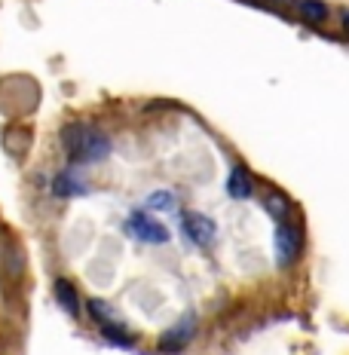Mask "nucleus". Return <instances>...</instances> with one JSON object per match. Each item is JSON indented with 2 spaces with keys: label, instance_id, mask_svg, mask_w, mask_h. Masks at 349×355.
<instances>
[{
  "label": "nucleus",
  "instance_id": "f257e3e1",
  "mask_svg": "<svg viewBox=\"0 0 349 355\" xmlns=\"http://www.w3.org/2000/svg\"><path fill=\"white\" fill-rule=\"evenodd\" d=\"M62 144L68 150L71 162H83V166H95L110 153V138L105 132L92 129L83 123H71L62 129Z\"/></svg>",
  "mask_w": 349,
  "mask_h": 355
},
{
  "label": "nucleus",
  "instance_id": "f03ea898",
  "mask_svg": "<svg viewBox=\"0 0 349 355\" xmlns=\"http://www.w3.org/2000/svg\"><path fill=\"white\" fill-rule=\"evenodd\" d=\"M303 251V230L300 224H291V220H279L276 227V266L285 270V266L297 263Z\"/></svg>",
  "mask_w": 349,
  "mask_h": 355
},
{
  "label": "nucleus",
  "instance_id": "7ed1b4c3",
  "mask_svg": "<svg viewBox=\"0 0 349 355\" xmlns=\"http://www.w3.org/2000/svg\"><path fill=\"white\" fill-rule=\"evenodd\" d=\"M126 233L138 242H147V245H162V242H169V230L157 218H151L147 211H132L129 218H126Z\"/></svg>",
  "mask_w": 349,
  "mask_h": 355
},
{
  "label": "nucleus",
  "instance_id": "20e7f679",
  "mask_svg": "<svg viewBox=\"0 0 349 355\" xmlns=\"http://www.w3.org/2000/svg\"><path fill=\"white\" fill-rule=\"evenodd\" d=\"M181 230L193 245H199V248H209V245H214V239H218V227H214V220L203 211H184Z\"/></svg>",
  "mask_w": 349,
  "mask_h": 355
},
{
  "label": "nucleus",
  "instance_id": "39448f33",
  "mask_svg": "<svg viewBox=\"0 0 349 355\" xmlns=\"http://www.w3.org/2000/svg\"><path fill=\"white\" fill-rule=\"evenodd\" d=\"M227 193L233 199H251L255 193V178L245 166H233L227 175Z\"/></svg>",
  "mask_w": 349,
  "mask_h": 355
},
{
  "label": "nucleus",
  "instance_id": "423d86ee",
  "mask_svg": "<svg viewBox=\"0 0 349 355\" xmlns=\"http://www.w3.org/2000/svg\"><path fill=\"white\" fill-rule=\"evenodd\" d=\"M190 337H193V319H181L172 331H166V334L160 337V346L169 349V352H175V349H181Z\"/></svg>",
  "mask_w": 349,
  "mask_h": 355
},
{
  "label": "nucleus",
  "instance_id": "0eeeda50",
  "mask_svg": "<svg viewBox=\"0 0 349 355\" xmlns=\"http://www.w3.org/2000/svg\"><path fill=\"white\" fill-rule=\"evenodd\" d=\"M86 190H89L86 181L77 172H62V175H56V181H53L56 196H80V193H86Z\"/></svg>",
  "mask_w": 349,
  "mask_h": 355
},
{
  "label": "nucleus",
  "instance_id": "6e6552de",
  "mask_svg": "<svg viewBox=\"0 0 349 355\" xmlns=\"http://www.w3.org/2000/svg\"><path fill=\"white\" fill-rule=\"evenodd\" d=\"M56 297H58V303H62L65 306V313L68 315H74V319H77L80 315V297H77V288H74L68 279H56Z\"/></svg>",
  "mask_w": 349,
  "mask_h": 355
},
{
  "label": "nucleus",
  "instance_id": "1a4fd4ad",
  "mask_svg": "<svg viewBox=\"0 0 349 355\" xmlns=\"http://www.w3.org/2000/svg\"><path fill=\"white\" fill-rule=\"evenodd\" d=\"M297 10H300V16L307 21H313V25H322V21L328 19V6H325L322 0H297Z\"/></svg>",
  "mask_w": 349,
  "mask_h": 355
},
{
  "label": "nucleus",
  "instance_id": "9d476101",
  "mask_svg": "<svg viewBox=\"0 0 349 355\" xmlns=\"http://www.w3.org/2000/svg\"><path fill=\"white\" fill-rule=\"evenodd\" d=\"M101 337H105L108 343H117V346H132V343H135V337H132L120 322H117V324H101Z\"/></svg>",
  "mask_w": 349,
  "mask_h": 355
},
{
  "label": "nucleus",
  "instance_id": "9b49d317",
  "mask_svg": "<svg viewBox=\"0 0 349 355\" xmlns=\"http://www.w3.org/2000/svg\"><path fill=\"white\" fill-rule=\"evenodd\" d=\"M86 306H89V313H92V315H95V319H99L101 324H117V322H120V319H117V313L108 306L105 300H89Z\"/></svg>",
  "mask_w": 349,
  "mask_h": 355
},
{
  "label": "nucleus",
  "instance_id": "f8f14e48",
  "mask_svg": "<svg viewBox=\"0 0 349 355\" xmlns=\"http://www.w3.org/2000/svg\"><path fill=\"white\" fill-rule=\"evenodd\" d=\"M264 205H266V211H270L276 220H285V218H288V211H291L288 199H285V196H279V193H270V196H266V202H264Z\"/></svg>",
  "mask_w": 349,
  "mask_h": 355
},
{
  "label": "nucleus",
  "instance_id": "ddd939ff",
  "mask_svg": "<svg viewBox=\"0 0 349 355\" xmlns=\"http://www.w3.org/2000/svg\"><path fill=\"white\" fill-rule=\"evenodd\" d=\"M147 209H160V211L175 209V193L172 190H157V193L147 196Z\"/></svg>",
  "mask_w": 349,
  "mask_h": 355
},
{
  "label": "nucleus",
  "instance_id": "4468645a",
  "mask_svg": "<svg viewBox=\"0 0 349 355\" xmlns=\"http://www.w3.org/2000/svg\"><path fill=\"white\" fill-rule=\"evenodd\" d=\"M343 31H349V10L343 12Z\"/></svg>",
  "mask_w": 349,
  "mask_h": 355
},
{
  "label": "nucleus",
  "instance_id": "2eb2a0df",
  "mask_svg": "<svg viewBox=\"0 0 349 355\" xmlns=\"http://www.w3.org/2000/svg\"><path fill=\"white\" fill-rule=\"evenodd\" d=\"M276 3H297V0H276Z\"/></svg>",
  "mask_w": 349,
  "mask_h": 355
}]
</instances>
